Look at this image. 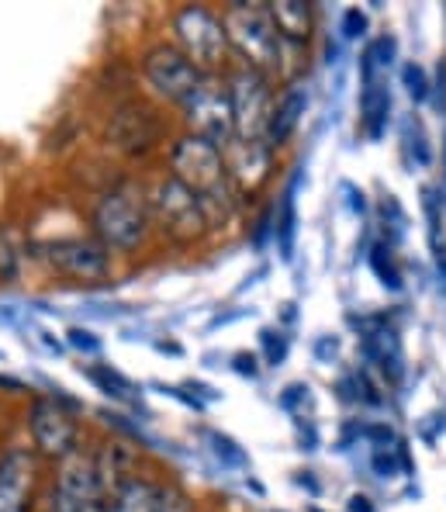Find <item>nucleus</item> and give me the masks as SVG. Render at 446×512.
Listing matches in <instances>:
<instances>
[{
  "label": "nucleus",
  "instance_id": "13",
  "mask_svg": "<svg viewBox=\"0 0 446 512\" xmlns=\"http://www.w3.org/2000/svg\"><path fill=\"white\" fill-rule=\"evenodd\" d=\"M39 454L32 447H11L0 457V512H32Z\"/></svg>",
  "mask_w": 446,
  "mask_h": 512
},
{
  "label": "nucleus",
  "instance_id": "35",
  "mask_svg": "<svg viewBox=\"0 0 446 512\" xmlns=\"http://www.w3.org/2000/svg\"><path fill=\"white\" fill-rule=\"evenodd\" d=\"M70 343L77 346V350H87V353L101 350V343H97L94 333H87V329H70Z\"/></svg>",
  "mask_w": 446,
  "mask_h": 512
},
{
  "label": "nucleus",
  "instance_id": "9",
  "mask_svg": "<svg viewBox=\"0 0 446 512\" xmlns=\"http://www.w3.org/2000/svg\"><path fill=\"white\" fill-rule=\"evenodd\" d=\"M142 77H146V84L153 87L156 97L184 104L187 97H191V90L204 80V73L177 49V45L160 42V45H153V49H146V56H142Z\"/></svg>",
  "mask_w": 446,
  "mask_h": 512
},
{
  "label": "nucleus",
  "instance_id": "33",
  "mask_svg": "<svg viewBox=\"0 0 446 512\" xmlns=\"http://www.w3.org/2000/svg\"><path fill=\"white\" fill-rule=\"evenodd\" d=\"M315 357H319L322 364H332V360L339 357V340H336V336H319V340H315Z\"/></svg>",
  "mask_w": 446,
  "mask_h": 512
},
{
  "label": "nucleus",
  "instance_id": "31",
  "mask_svg": "<svg viewBox=\"0 0 446 512\" xmlns=\"http://www.w3.org/2000/svg\"><path fill=\"white\" fill-rule=\"evenodd\" d=\"M14 270H18V253H14L11 239H7V232L0 229V281H11Z\"/></svg>",
  "mask_w": 446,
  "mask_h": 512
},
{
  "label": "nucleus",
  "instance_id": "19",
  "mask_svg": "<svg viewBox=\"0 0 446 512\" xmlns=\"http://www.w3.org/2000/svg\"><path fill=\"white\" fill-rule=\"evenodd\" d=\"M391 118V90L384 87L381 73L360 80V125L367 139H381Z\"/></svg>",
  "mask_w": 446,
  "mask_h": 512
},
{
  "label": "nucleus",
  "instance_id": "17",
  "mask_svg": "<svg viewBox=\"0 0 446 512\" xmlns=\"http://www.w3.org/2000/svg\"><path fill=\"white\" fill-rule=\"evenodd\" d=\"M267 14L274 21V32L281 42L305 45L315 32V7L305 0H274L267 4Z\"/></svg>",
  "mask_w": 446,
  "mask_h": 512
},
{
  "label": "nucleus",
  "instance_id": "2",
  "mask_svg": "<svg viewBox=\"0 0 446 512\" xmlns=\"http://www.w3.org/2000/svg\"><path fill=\"white\" fill-rule=\"evenodd\" d=\"M170 177L180 180L187 191H194L204 201V208L225 205V194H229L232 180L225 170V156L215 142L201 139V135H180L170 146Z\"/></svg>",
  "mask_w": 446,
  "mask_h": 512
},
{
  "label": "nucleus",
  "instance_id": "22",
  "mask_svg": "<svg viewBox=\"0 0 446 512\" xmlns=\"http://www.w3.org/2000/svg\"><path fill=\"white\" fill-rule=\"evenodd\" d=\"M367 263H370V270H374L377 281H381L384 288L402 291V270H398V263H395V250H391L388 239H377V243H370V250H367Z\"/></svg>",
  "mask_w": 446,
  "mask_h": 512
},
{
  "label": "nucleus",
  "instance_id": "34",
  "mask_svg": "<svg viewBox=\"0 0 446 512\" xmlns=\"http://www.w3.org/2000/svg\"><path fill=\"white\" fill-rule=\"evenodd\" d=\"M232 367H236V374H243V378H256V374H260L253 353H236V357H232Z\"/></svg>",
  "mask_w": 446,
  "mask_h": 512
},
{
  "label": "nucleus",
  "instance_id": "14",
  "mask_svg": "<svg viewBox=\"0 0 446 512\" xmlns=\"http://www.w3.org/2000/svg\"><path fill=\"white\" fill-rule=\"evenodd\" d=\"M222 156H225V170H229L232 187H239V191H256V187L270 177V167H274V149H270L267 142L232 139L229 146L222 149Z\"/></svg>",
  "mask_w": 446,
  "mask_h": 512
},
{
  "label": "nucleus",
  "instance_id": "18",
  "mask_svg": "<svg viewBox=\"0 0 446 512\" xmlns=\"http://www.w3.org/2000/svg\"><path fill=\"white\" fill-rule=\"evenodd\" d=\"M364 353L388 381H402L405 364H402V343H398L395 329H388V326L364 329Z\"/></svg>",
  "mask_w": 446,
  "mask_h": 512
},
{
  "label": "nucleus",
  "instance_id": "8",
  "mask_svg": "<svg viewBox=\"0 0 446 512\" xmlns=\"http://www.w3.org/2000/svg\"><path fill=\"white\" fill-rule=\"evenodd\" d=\"M229 104H232V122H236V139L263 142L267 135L270 111H274V94H270V80L256 70H239L229 80Z\"/></svg>",
  "mask_w": 446,
  "mask_h": 512
},
{
  "label": "nucleus",
  "instance_id": "15",
  "mask_svg": "<svg viewBox=\"0 0 446 512\" xmlns=\"http://www.w3.org/2000/svg\"><path fill=\"white\" fill-rule=\"evenodd\" d=\"M94 471H97V485H101L104 502H108L118 488H125L128 481L139 474L135 471V450L122 440H104L101 450L94 454Z\"/></svg>",
  "mask_w": 446,
  "mask_h": 512
},
{
  "label": "nucleus",
  "instance_id": "26",
  "mask_svg": "<svg viewBox=\"0 0 446 512\" xmlns=\"http://www.w3.org/2000/svg\"><path fill=\"white\" fill-rule=\"evenodd\" d=\"M260 350H263L267 367H281L287 360V336L281 333V329H263V333H260Z\"/></svg>",
  "mask_w": 446,
  "mask_h": 512
},
{
  "label": "nucleus",
  "instance_id": "11",
  "mask_svg": "<svg viewBox=\"0 0 446 512\" xmlns=\"http://www.w3.org/2000/svg\"><path fill=\"white\" fill-rule=\"evenodd\" d=\"M163 122L149 104L142 101H125L115 108L108 125V142L125 156H142L160 142Z\"/></svg>",
  "mask_w": 446,
  "mask_h": 512
},
{
  "label": "nucleus",
  "instance_id": "36",
  "mask_svg": "<svg viewBox=\"0 0 446 512\" xmlns=\"http://www.w3.org/2000/svg\"><path fill=\"white\" fill-rule=\"evenodd\" d=\"M350 509H353V512H374V509H370V499H364V495H353V499H350Z\"/></svg>",
  "mask_w": 446,
  "mask_h": 512
},
{
  "label": "nucleus",
  "instance_id": "23",
  "mask_svg": "<svg viewBox=\"0 0 446 512\" xmlns=\"http://www.w3.org/2000/svg\"><path fill=\"white\" fill-rule=\"evenodd\" d=\"M402 139H405V153L412 156L415 167H429L433 163V146H429V135L422 122L415 115L402 118Z\"/></svg>",
  "mask_w": 446,
  "mask_h": 512
},
{
  "label": "nucleus",
  "instance_id": "27",
  "mask_svg": "<svg viewBox=\"0 0 446 512\" xmlns=\"http://www.w3.org/2000/svg\"><path fill=\"white\" fill-rule=\"evenodd\" d=\"M402 87L408 90V97H412L415 104H422L429 97V77H426V70L415 63V59L402 66Z\"/></svg>",
  "mask_w": 446,
  "mask_h": 512
},
{
  "label": "nucleus",
  "instance_id": "29",
  "mask_svg": "<svg viewBox=\"0 0 446 512\" xmlns=\"http://www.w3.org/2000/svg\"><path fill=\"white\" fill-rule=\"evenodd\" d=\"M367 28H370L367 14L360 11V7H346V11H343V39H350V42L364 39Z\"/></svg>",
  "mask_w": 446,
  "mask_h": 512
},
{
  "label": "nucleus",
  "instance_id": "30",
  "mask_svg": "<svg viewBox=\"0 0 446 512\" xmlns=\"http://www.w3.org/2000/svg\"><path fill=\"white\" fill-rule=\"evenodd\" d=\"M156 512H194V502H191V495H187L184 488L170 485V488H163L160 509H156Z\"/></svg>",
  "mask_w": 446,
  "mask_h": 512
},
{
  "label": "nucleus",
  "instance_id": "12",
  "mask_svg": "<svg viewBox=\"0 0 446 512\" xmlns=\"http://www.w3.org/2000/svg\"><path fill=\"white\" fill-rule=\"evenodd\" d=\"M45 260L59 270V274L73 277V281H104L111 270V256L97 239H83V236H66V239H52L45 246Z\"/></svg>",
  "mask_w": 446,
  "mask_h": 512
},
{
  "label": "nucleus",
  "instance_id": "16",
  "mask_svg": "<svg viewBox=\"0 0 446 512\" xmlns=\"http://www.w3.org/2000/svg\"><path fill=\"white\" fill-rule=\"evenodd\" d=\"M305 111H308V90L298 87V84L287 87L284 94L277 97L274 111H270V122H267V135H263V142H267L270 149H281L284 142L298 132Z\"/></svg>",
  "mask_w": 446,
  "mask_h": 512
},
{
  "label": "nucleus",
  "instance_id": "28",
  "mask_svg": "<svg viewBox=\"0 0 446 512\" xmlns=\"http://www.w3.org/2000/svg\"><path fill=\"white\" fill-rule=\"evenodd\" d=\"M370 59H374L377 70H388L391 63H395V52H398V42L391 39V35H381V39H374L367 45Z\"/></svg>",
  "mask_w": 446,
  "mask_h": 512
},
{
  "label": "nucleus",
  "instance_id": "6",
  "mask_svg": "<svg viewBox=\"0 0 446 512\" xmlns=\"http://www.w3.org/2000/svg\"><path fill=\"white\" fill-rule=\"evenodd\" d=\"M28 433H32V450L49 461H63L80 447V423L70 402H63L59 395L35 398L28 409Z\"/></svg>",
  "mask_w": 446,
  "mask_h": 512
},
{
  "label": "nucleus",
  "instance_id": "37",
  "mask_svg": "<svg viewBox=\"0 0 446 512\" xmlns=\"http://www.w3.org/2000/svg\"><path fill=\"white\" fill-rule=\"evenodd\" d=\"M108 509V502H90V506H83L80 512H104Z\"/></svg>",
  "mask_w": 446,
  "mask_h": 512
},
{
  "label": "nucleus",
  "instance_id": "1",
  "mask_svg": "<svg viewBox=\"0 0 446 512\" xmlns=\"http://www.w3.org/2000/svg\"><path fill=\"white\" fill-rule=\"evenodd\" d=\"M90 225H94V239L104 250H139L149 239V232H153L149 198L142 194V187L125 180V184L111 187L108 194H101V201L94 205V215H90Z\"/></svg>",
  "mask_w": 446,
  "mask_h": 512
},
{
  "label": "nucleus",
  "instance_id": "32",
  "mask_svg": "<svg viewBox=\"0 0 446 512\" xmlns=\"http://www.w3.org/2000/svg\"><path fill=\"white\" fill-rule=\"evenodd\" d=\"M305 402H308V384H301V381L287 384L284 395H281V409L294 412V405H305Z\"/></svg>",
  "mask_w": 446,
  "mask_h": 512
},
{
  "label": "nucleus",
  "instance_id": "25",
  "mask_svg": "<svg viewBox=\"0 0 446 512\" xmlns=\"http://www.w3.org/2000/svg\"><path fill=\"white\" fill-rule=\"evenodd\" d=\"M208 443H211V454L218 457V461L225 464V468H246V454H243V447H239L236 440H232V436H225V433H215V429H211L208 433Z\"/></svg>",
  "mask_w": 446,
  "mask_h": 512
},
{
  "label": "nucleus",
  "instance_id": "5",
  "mask_svg": "<svg viewBox=\"0 0 446 512\" xmlns=\"http://www.w3.org/2000/svg\"><path fill=\"white\" fill-rule=\"evenodd\" d=\"M149 215L153 225H160L163 236L177 239V243H191L208 229V208L194 191H187L180 180H173L170 173L153 187L149 198Z\"/></svg>",
  "mask_w": 446,
  "mask_h": 512
},
{
  "label": "nucleus",
  "instance_id": "20",
  "mask_svg": "<svg viewBox=\"0 0 446 512\" xmlns=\"http://www.w3.org/2000/svg\"><path fill=\"white\" fill-rule=\"evenodd\" d=\"M160 495H163V488L156 485V481L135 474L125 488H118V492L111 495L104 512H156L160 509Z\"/></svg>",
  "mask_w": 446,
  "mask_h": 512
},
{
  "label": "nucleus",
  "instance_id": "10",
  "mask_svg": "<svg viewBox=\"0 0 446 512\" xmlns=\"http://www.w3.org/2000/svg\"><path fill=\"white\" fill-rule=\"evenodd\" d=\"M90 502H104L101 485H97L94 454L77 447L70 457H63L52 481V512H80Z\"/></svg>",
  "mask_w": 446,
  "mask_h": 512
},
{
  "label": "nucleus",
  "instance_id": "7",
  "mask_svg": "<svg viewBox=\"0 0 446 512\" xmlns=\"http://www.w3.org/2000/svg\"><path fill=\"white\" fill-rule=\"evenodd\" d=\"M184 122L191 128V135L215 142L218 149H225L236 139V122H232V104H229V87L218 77H204L198 87L191 90L184 104Z\"/></svg>",
  "mask_w": 446,
  "mask_h": 512
},
{
  "label": "nucleus",
  "instance_id": "24",
  "mask_svg": "<svg viewBox=\"0 0 446 512\" xmlns=\"http://www.w3.org/2000/svg\"><path fill=\"white\" fill-rule=\"evenodd\" d=\"M87 374H90V381H94L97 388L104 391V395L122 398V402L132 398V384H128L118 371H111V367H87Z\"/></svg>",
  "mask_w": 446,
  "mask_h": 512
},
{
  "label": "nucleus",
  "instance_id": "21",
  "mask_svg": "<svg viewBox=\"0 0 446 512\" xmlns=\"http://www.w3.org/2000/svg\"><path fill=\"white\" fill-rule=\"evenodd\" d=\"M298 177H301V173H294L291 184L284 187L281 208L274 212V239H277V250H281L284 260H294V236H298V212H294V191H298Z\"/></svg>",
  "mask_w": 446,
  "mask_h": 512
},
{
  "label": "nucleus",
  "instance_id": "3",
  "mask_svg": "<svg viewBox=\"0 0 446 512\" xmlns=\"http://www.w3.org/2000/svg\"><path fill=\"white\" fill-rule=\"evenodd\" d=\"M222 28L225 39H229V49H236L243 56L246 70H256L263 77L270 70H277V63H281V39H277L267 7L236 0V4L225 7Z\"/></svg>",
  "mask_w": 446,
  "mask_h": 512
},
{
  "label": "nucleus",
  "instance_id": "4",
  "mask_svg": "<svg viewBox=\"0 0 446 512\" xmlns=\"http://www.w3.org/2000/svg\"><path fill=\"white\" fill-rule=\"evenodd\" d=\"M173 35H177V49L191 59L204 77H215L225 63L229 39H225L222 18L208 11L204 4H187L173 14Z\"/></svg>",
  "mask_w": 446,
  "mask_h": 512
}]
</instances>
